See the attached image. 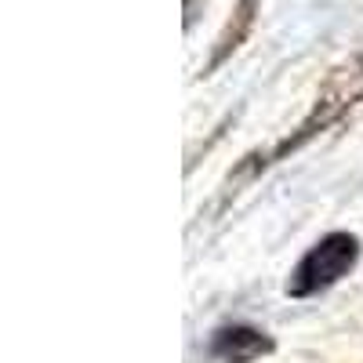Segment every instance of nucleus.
<instances>
[{"label":"nucleus","mask_w":363,"mask_h":363,"mask_svg":"<svg viewBox=\"0 0 363 363\" xmlns=\"http://www.w3.org/2000/svg\"><path fill=\"white\" fill-rule=\"evenodd\" d=\"M359 102H363V51L352 58V62H345L342 69H335V73L327 77V84L320 87L313 109L301 116V124H298L287 138H280L272 149H265V153L247 157L244 174H255V171L277 164V160H287L291 153H298L301 145H309L316 135H323L327 128H335L338 120H342L345 113H352Z\"/></svg>","instance_id":"obj_1"},{"label":"nucleus","mask_w":363,"mask_h":363,"mask_svg":"<svg viewBox=\"0 0 363 363\" xmlns=\"http://www.w3.org/2000/svg\"><path fill=\"white\" fill-rule=\"evenodd\" d=\"M356 262H359V240L352 233H330L320 244H313L306 258L294 265L291 280H287V294L291 298L320 294L327 287H335L338 280H345L356 269Z\"/></svg>","instance_id":"obj_2"},{"label":"nucleus","mask_w":363,"mask_h":363,"mask_svg":"<svg viewBox=\"0 0 363 363\" xmlns=\"http://www.w3.org/2000/svg\"><path fill=\"white\" fill-rule=\"evenodd\" d=\"M211 352L222 363H251V359L272 352V342L255 327H222V330H215Z\"/></svg>","instance_id":"obj_3"},{"label":"nucleus","mask_w":363,"mask_h":363,"mask_svg":"<svg viewBox=\"0 0 363 363\" xmlns=\"http://www.w3.org/2000/svg\"><path fill=\"white\" fill-rule=\"evenodd\" d=\"M255 11H258V0H240V4H236L233 22L225 26V33L218 37V51H215V58L207 62V69H215L218 62H225L229 51H236L240 44H244V37L251 33V26H255Z\"/></svg>","instance_id":"obj_4"}]
</instances>
